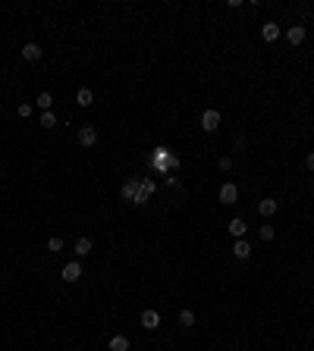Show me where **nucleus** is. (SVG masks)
<instances>
[{
    "mask_svg": "<svg viewBox=\"0 0 314 351\" xmlns=\"http://www.w3.org/2000/svg\"><path fill=\"white\" fill-rule=\"evenodd\" d=\"M154 192H157V182L151 179V176H138V194H135V207L148 204L151 198H154Z\"/></svg>",
    "mask_w": 314,
    "mask_h": 351,
    "instance_id": "1",
    "label": "nucleus"
},
{
    "mask_svg": "<svg viewBox=\"0 0 314 351\" xmlns=\"http://www.w3.org/2000/svg\"><path fill=\"white\" fill-rule=\"evenodd\" d=\"M76 138H79V144H82V148H95V142H98V128H95V126H79Z\"/></svg>",
    "mask_w": 314,
    "mask_h": 351,
    "instance_id": "2",
    "label": "nucleus"
},
{
    "mask_svg": "<svg viewBox=\"0 0 314 351\" xmlns=\"http://www.w3.org/2000/svg\"><path fill=\"white\" fill-rule=\"evenodd\" d=\"M201 128H204V132H217V128H220V110H204L201 113Z\"/></svg>",
    "mask_w": 314,
    "mask_h": 351,
    "instance_id": "3",
    "label": "nucleus"
},
{
    "mask_svg": "<svg viewBox=\"0 0 314 351\" xmlns=\"http://www.w3.org/2000/svg\"><path fill=\"white\" fill-rule=\"evenodd\" d=\"M236 201H239L236 182H223V185H220V204H236Z\"/></svg>",
    "mask_w": 314,
    "mask_h": 351,
    "instance_id": "4",
    "label": "nucleus"
},
{
    "mask_svg": "<svg viewBox=\"0 0 314 351\" xmlns=\"http://www.w3.org/2000/svg\"><path fill=\"white\" fill-rule=\"evenodd\" d=\"M63 282H79V279H82V264L79 260H69L66 266H63Z\"/></svg>",
    "mask_w": 314,
    "mask_h": 351,
    "instance_id": "5",
    "label": "nucleus"
},
{
    "mask_svg": "<svg viewBox=\"0 0 314 351\" xmlns=\"http://www.w3.org/2000/svg\"><path fill=\"white\" fill-rule=\"evenodd\" d=\"M120 194H123V201H129V204H135V194H138V176H132V179H126V182H123V188H120Z\"/></svg>",
    "mask_w": 314,
    "mask_h": 351,
    "instance_id": "6",
    "label": "nucleus"
},
{
    "mask_svg": "<svg viewBox=\"0 0 314 351\" xmlns=\"http://www.w3.org/2000/svg\"><path fill=\"white\" fill-rule=\"evenodd\" d=\"M226 229H229V236H232V238H242V236L248 232V223H245L242 216H232L229 223H226Z\"/></svg>",
    "mask_w": 314,
    "mask_h": 351,
    "instance_id": "7",
    "label": "nucleus"
},
{
    "mask_svg": "<svg viewBox=\"0 0 314 351\" xmlns=\"http://www.w3.org/2000/svg\"><path fill=\"white\" fill-rule=\"evenodd\" d=\"M232 257H236V260H248V257H251V244L245 238H236V244H232Z\"/></svg>",
    "mask_w": 314,
    "mask_h": 351,
    "instance_id": "8",
    "label": "nucleus"
},
{
    "mask_svg": "<svg viewBox=\"0 0 314 351\" xmlns=\"http://www.w3.org/2000/svg\"><path fill=\"white\" fill-rule=\"evenodd\" d=\"M19 54H22V60H26V63H38V60H41V48H38L35 41H29Z\"/></svg>",
    "mask_w": 314,
    "mask_h": 351,
    "instance_id": "9",
    "label": "nucleus"
},
{
    "mask_svg": "<svg viewBox=\"0 0 314 351\" xmlns=\"http://www.w3.org/2000/svg\"><path fill=\"white\" fill-rule=\"evenodd\" d=\"M142 326H145V330H157V326H160V314L154 308L142 310Z\"/></svg>",
    "mask_w": 314,
    "mask_h": 351,
    "instance_id": "10",
    "label": "nucleus"
},
{
    "mask_svg": "<svg viewBox=\"0 0 314 351\" xmlns=\"http://www.w3.org/2000/svg\"><path fill=\"white\" fill-rule=\"evenodd\" d=\"M76 104H79V107H91V104H95V91L82 85V88L76 91Z\"/></svg>",
    "mask_w": 314,
    "mask_h": 351,
    "instance_id": "11",
    "label": "nucleus"
},
{
    "mask_svg": "<svg viewBox=\"0 0 314 351\" xmlns=\"http://www.w3.org/2000/svg\"><path fill=\"white\" fill-rule=\"evenodd\" d=\"M305 34H308V32H305V26H292V28L286 32V41H289V44H295V48H298V44L305 41Z\"/></svg>",
    "mask_w": 314,
    "mask_h": 351,
    "instance_id": "12",
    "label": "nucleus"
},
{
    "mask_svg": "<svg viewBox=\"0 0 314 351\" xmlns=\"http://www.w3.org/2000/svg\"><path fill=\"white\" fill-rule=\"evenodd\" d=\"M276 207H280V204H276L273 198H264V201H258V214H261V216H273Z\"/></svg>",
    "mask_w": 314,
    "mask_h": 351,
    "instance_id": "13",
    "label": "nucleus"
},
{
    "mask_svg": "<svg viewBox=\"0 0 314 351\" xmlns=\"http://www.w3.org/2000/svg\"><path fill=\"white\" fill-rule=\"evenodd\" d=\"M261 38H264V41H276V38H280V26H276V22H264Z\"/></svg>",
    "mask_w": 314,
    "mask_h": 351,
    "instance_id": "14",
    "label": "nucleus"
},
{
    "mask_svg": "<svg viewBox=\"0 0 314 351\" xmlns=\"http://www.w3.org/2000/svg\"><path fill=\"white\" fill-rule=\"evenodd\" d=\"M91 248H95V244H91V238H76V244H73V251H76L79 257H88Z\"/></svg>",
    "mask_w": 314,
    "mask_h": 351,
    "instance_id": "15",
    "label": "nucleus"
},
{
    "mask_svg": "<svg viewBox=\"0 0 314 351\" xmlns=\"http://www.w3.org/2000/svg\"><path fill=\"white\" fill-rule=\"evenodd\" d=\"M35 104H38V107H41V113H48V110L54 107V94H51V91H41V94L35 98Z\"/></svg>",
    "mask_w": 314,
    "mask_h": 351,
    "instance_id": "16",
    "label": "nucleus"
},
{
    "mask_svg": "<svg viewBox=\"0 0 314 351\" xmlns=\"http://www.w3.org/2000/svg\"><path fill=\"white\" fill-rule=\"evenodd\" d=\"M179 326H182V330H192V326H195V310H189V308H185V310H179Z\"/></svg>",
    "mask_w": 314,
    "mask_h": 351,
    "instance_id": "17",
    "label": "nucleus"
},
{
    "mask_svg": "<svg viewBox=\"0 0 314 351\" xmlns=\"http://www.w3.org/2000/svg\"><path fill=\"white\" fill-rule=\"evenodd\" d=\"M110 351H129V338H126V336H113L110 338Z\"/></svg>",
    "mask_w": 314,
    "mask_h": 351,
    "instance_id": "18",
    "label": "nucleus"
},
{
    "mask_svg": "<svg viewBox=\"0 0 314 351\" xmlns=\"http://www.w3.org/2000/svg\"><path fill=\"white\" fill-rule=\"evenodd\" d=\"M38 122H41V128H54V126H57V113H54V110L41 113V120H38Z\"/></svg>",
    "mask_w": 314,
    "mask_h": 351,
    "instance_id": "19",
    "label": "nucleus"
},
{
    "mask_svg": "<svg viewBox=\"0 0 314 351\" xmlns=\"http://www.w3.org/2000/svg\"><path fill=\"white\" fill-rule=\"evenodd\" d=\"M258 236H261V242H273L276 232H273V226H261V229H258Z\"/></svg>",
    "mask_w": 314,
    "mask_h": 351,
    "instance_id": "20",
    "label": "nucleus"
},
{
    "mask_svg": "<svg viewBox=\"0 0 314 351\" xmlns=\"http://www.w3.org/2000/svg\"><path fill=\"white\" fill-rule=\"evenodd\" d=\"M16 113L22 116V120H29V116H32V104H29V100H22L19 107H16Z\"/></svg>",
    "mask_w": 314,
    "mask_h": 351,
    "instance_id": "21",
    "label": "nucleus"
},
{
    "mask_svg": "<svg viewBox=\"0 0 314 351\" xmlns=\"http://www.w3.org/2000/svg\"><path fill=\"white\" fill-rule=\"evenodd\" d=\"M48 251H63V238H60V236L48 238Z\"/></svg>",
    "mask_w": 314,
    "mask_h": 351,
    "instance_id": "22",
    "label": "nucleus"
},
{
    "mask_svg": "<svg viewBox=\"0 0 314 351\" xmlns=\"http://www.w3.org/2000/svg\"><path fill=\"white\" fill-rule=\"evenodd\" d=\"M232 144H236V150H245L248 148V138L245 135H236V138H232Z\"/></svg>",
    "mask_w": 314,
    "mask_h": 351,
    "instance_id": "23",
    "label": "nucleus"
},
{
    "mask_svg": "<svg viewBox=\"0 0 314 351\" xmlns=\"http://www.w3.org/2000/svg\"><path fill=\"white\" fill-rule=\"evenodd\" d=\"M220 170H223V172L232 170V157H220Z\"/></svg>",
    "mask_w": 314,
    "mask_h": 351,
    "instance_id": "24",
    "label": "nucleus"
},
{
    "mask_svg": "<svg viewBox=\"0 0 314 351\" xmlns=\"http://www.w3.org/2000/svg\"><path fill=\"white\" fill-rule=\"evenodd\" d=\"M305 166H308V170H311V172H314V150H311V154H308V157H305Z\"/></svg>",
    "mask_w": 314,
    "mask_h": 351,
    "instance_id": "25",
    "label": "nucleus"
}]
</instances>
